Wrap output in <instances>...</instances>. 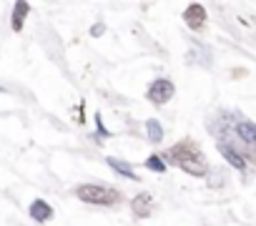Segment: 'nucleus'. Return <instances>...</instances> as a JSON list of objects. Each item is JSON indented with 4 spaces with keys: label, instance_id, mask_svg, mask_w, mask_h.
<instances>
[{
    "label": "nucleus",
    "instance_id": "423d86ee",
    "mask_svg": "<svg viewBox=\"0 0 256 226\" xmlns=\"http://www.w3.org/2000/svg\"><path fill=\"white\" fill-rule=\"evenodd\" d=\"M30 216L36 218V221H40V224H46L48 218H53V208L43 201V198H36L33 204H30Z\"/></svg>",
    "mask_w": 256,
    "mask_h": 226
},
{
    "label": "nucleus",
    "instance_id": "f257e3e1",
    "mask_svg": "<svg viewBox=\"0 0 256 226\" xmlns=\"http://www.w3.org/2000/svg\"><path fill=\"white\" fill-rule=\"evenodd\" d=\"M166 158H171V164L181 166V168H184L186 174H191V176H204V174H206V158H204V154H201L196 146H191V144L174 146V148L166 154Z\"/></svg>",
    "mask_w": 256,
    "mask_h": 226
},
{
    "label": "nucleus",
    "instance_id": "1a4fd4ad",
    "mask_svg": "<svg viewBox=\"0 0 256 226\" xmlns=\"http://www.w3.org/2000/svg\"><path fill=\"white\" fill-rule=\"evenodd\" d=\"M108 166H110L116 174H120L123 178H128V181H136V174H134V168L128 166V164H123V161H118V158H108Z\"/></svg>",
    "mask_w": 256,
    "mask_h": 226
},
{
    "label": "nucleus",
    "instance_id": "20e7f679",
    "mask_svg": "<svg viewBox=\"0 0 256 226\" xmlns=\"http://www.w3.org/2000/svg\"><path fill=\"white\" fill-rule=\"evenodd\" d=\"M184 18H186V26H188L191 30H198V28H204V23H206V8L198 6V3H194V6L186 8Z\"/></svg>",
    "mask_w": 256,
    "mask_h": 226
},
{
    "label": "nucleus",
    "instance_id": "f03ea898",
    "mask_svg": "<svg viewBox=\"0 0 256 226\" xmlns=\"http://www.w3.org/2000/svg\"><path fill=\"white\" fill-rule=\"evenodd\" d=\"M76 196L86 204H98V206H113L120 194L110 186H100V184H83L76 188Z\"/></svg>",
    "mask_w": 256,
    "mask_h": 226
},
{
    "label": "nucleus",
    "instance_id": "f8f14e48",
    "mask_svg": "<svg viewBox=\"0 0 256 226\" xmlns=\"http://www.w3.org/2000/svg\"><path fill=\"white\" fill-rule=\"evenodd\" d=\"M146 166H148L151 171H158V174H161V171H166V164L161 161V156H151V158L146 161Z\"/></svg>",
    "mask_w": 256,
    "mask_h": 226
},
{
    "label": "nucleus",
    "instance_id": "7ed1b4c3",
    "mask_svg": "<svg viewBox=\"0 0 256 226\" xmlns=\"http://www.w3.org/2000/svg\"><path fill=\"white\" fill-rule=\"evenodd\" d=\"M174 93H176V88H174V83L168 80V78H156L151 86H148V100L151 103H156V106H164V103H168L171 98H174Z\"/></svg>",
    "mask_w": 256,
    "mask_h": 226
},
{
    "label": "nucleus",
    "instance_id": "6e6552de",
    "mask_svg": "<svg viewBox=\"0 0 256 226\" xmlns=\"http://www.w3.org/2000/svg\"><path fill=\"white\" fill-rule=\"evenodd\" d=\"M28 10H30V6L28 3H16V8H13V30H23V23H26V16H28Z\"/></svg>",
    "mask_w": 256,
    "mask_h": 226
},
{
    "label": "nucleus",
    "instance_id": "39448f33",
    "mask_svg": "<svg viewBox=\"0 0 256 226\" xmlns=\"http://www.w3.org/2000/svg\"><path fill=\"white\" fill-rule=\"evenodd\" d=\"M236 136H238L251 151H256V124H251V121L236 124Z\"/></svg>",
    "mask_w": 256,
    "mask_h": 226
},
{
    "label": "nucleus",
    "instance_id": "4468645a",
    "mask_svg": "<svg viewBox=\"0 0 256 226\" xmlns=\"http://www.w3.org/2000/svg\"><path fill=\"white\" fill-rule=\"evenodd\" d=\"M0 90H3V88H0Z\"/></svg>",
    "mask_w": 256,
    "mask_h": 226
},
{
    "label": "nucleus",
    "instance_id": "0eeeda50",
    "mask_svg": "<svg viewBox=\"0 0 256 226\" xmlns=\"http://www.w3.org/2000/svg\"><path fill=\"white\" fill-rule=\"evenodd\" d=\"M218 151L224 154V158H226V161H228L234 168H238V171H241V168L246 166V161L241 158V154H236V151H234L228 144H224V141H221V144H218Z\"/></svg>",
    "mask_w": 256,
    "mask_h": 226
},
{
    "label": "nucleus",
    "instance_id": "9d476101",
    "mask_svg": "<svg viewBox=\"0 0 256 226\" xmlns=\"http://www.w3.org/2000/svg\"><path fill=\"white\" fill-rule=\"evenodd\" d=\"M146 131H148V141H154V144H161L164 141V128H161V124L156 118H148Z\"/></svg>",
    "mask_w": 256,
    "mask_h": 226
},
{
    "label": "nucleus",
    "instance_id": "9b49d317",
    "mask_svg": "<svg viewBox=\"0 0 256 226\" xmlns=\"http://www.w3.org/2000/svg\"><path fill=\"white\" fill-rule=\"evenodd\" d=\"M134 211H136L138 216H148V211H151V196H148V194L136 196V201H134Z\"/></svg>",
    "mask_w": 256,
    "mask_h": 226
},
{
    "label": "nucleus",
    "instance_id": "ddd939ff",
    "mask_svg": "<svg viewBox=\"0 0 256 226\" xmlns=\"http://www.w3.org/2000/svg\"><path fill=\"white\" fill-rule=\"evenodd\" d=\"M90 33H93V36H100V33H103V26H93Z\"/></svg>",
    "mask_w": 256,
    "mask_h": 226
}]
</instances>
